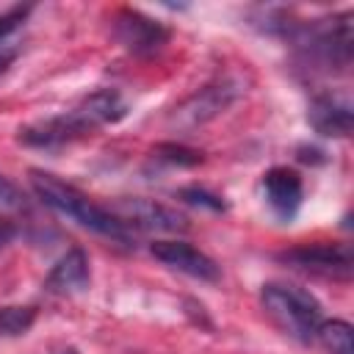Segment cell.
<instances>
[{"instance_id": "6da1fadb", "label": "cell", "mask_w": 354, "mask_h": 354, "mask_svg": "<svg viewBox=\"0 0 354 354\" xmlns=\"http://www.w3.org/2000/svg\"><path fill=\"white\" fill-rule=\"evenodd\" d=\"M124 113H127V105L119 97V91L102 88V91L88 94L86 100H80L72 111H66L61 116H50V119L22 127L19 141L25 147H36V149H55L75 138H83L86 133H91L102 124L119 122Z\"/></svg>"}, {"instance_id": "7a4b0ae2", "label": "cell", "mask_w": 354, "mask_h": 354, "mask_svg": "<svg viewBox=\"0 0 354 354\" xmlns=\"http://www.w3.org/2000/svg\"><path fill=\"white\" fill-rule=\"evenodd\" d=\"M30 185H33L36 196H39L47 207H53L55 213L69 216V218L77 221L80 227H86V230H91V232H97V235H102V238H108V241H113V243L133 246L136 232H133L119 216H113L108 207L94 205L83 191H77L75 185L64 183L61 177H55V174H50V171L33 169V171H30Z\"/></svg>"}, {"instance_id": "3957f363", "label": "cell", "mask_w": 354, "mask_h": 354, "mask_svg": "<svg viewBox=\"0 0 354 354\" xmlns=\"http://www.w3.org/2000/svg\"><path fill=\"white\" fill-rule=\"evenodd\" d=\"M301 58L307 66L321 72H346L351 66V14L343 11L329 19H315L310 25H301L290 30Z\"/></svg>"}, {"instance_id": "277c9868", "label": "cell", "mask_w": 354, "mask_h": 354, "mask_svg": "<svg viewBox=\"0 0 354 354\" xmlns=\"http://www.w3.org/2000/svg\"><path fill=\"white\" fill-rule=\"evenodd\" d=\"M266 315L293 340L310 343L315 340V332L321 326V304L313 293L296 285H279L268 282L260 293Z\"/></svg>"}, {"instance_id": "5b68a950", "label": "cell", "mask_w": 354, "mask_h": 354, "mask_svg": "<svg viewBox=\"0 0 354 354\" xmlns=\"http://www.w3.org/2000/svg\"><path fill=\"white\" fill-rule=\"evenodd\" d=\"M279 260L290 263L299 271L329 277V279H348L351 277V246L348 243H313L296 246L279 254Z\"/></svg>"}, {"instance_id": "8992f818", "label": "cell", "mask_w": 354, "mask_h": 354, "mask_svg": "<svg viewBox=\"0 0 354 354\" xmlns=\"http://www.w3.org/2000/svg\"><path fill=\"white\" fill-rule=\"evenodd\" d=\"M238 94H241V83H235V80H218V83H210V86L199 88L196 94H191L183 105L174 108V113H171V124L183 127V130H194L196 124L210 122V119L218 116L227 105H232Z\"/></svg>"}, {"instance_id": "52a82bcc", "label": "cell", "mask_w": 354, "mask_h": 354, "mask_svg": "<svg viewBox=\"0 0 354 354\" xmlns=\"http://www.w3.org/2000/svg\"><path fill=\"white\" fill-rule=\"evenodd\" d=\"M113 36L133 55H152L169 41V30L136 8H119L113 14Z\"/></svg>"}, {"instance_id": "ba28073f", "label": "cell", "mask_w": 354, "mask_h": 354, "mask_svg": "<svg viewBox=\"0 0 354 354\" xmlns=\"http://www.w3.org/2000/svg\"><path fill=\"white\" fill-rule=\"evenodd\" d=\"M113 216H119L133 232L141 230V232H185L188 230V221L160 205V202H152V199H122L111 207Z\"/></svg>"}, {"instance_id": "9c48e42d", "label": "cell", "mask_w": 354, "mask_h": 354, "mask_svg": "<svg viewBox=\"0 0 354 354\" xmlns=\"http://www.w3.org/2000/svg\"><path fill=\"white\" fill-rule=\"evenodd\" d=\"M149 252L163 266L180 271V274H188L194 279H202V282H218L221 279V268L216 266V260L185 241H155L149 246Z\"/></svg>"}, {"instance_id": "30bf717a", "label": "cell", "mask_w": 354, "mask_h": 354, "mask_svg": "<svg viewBox=\"0 0 354 354\" xmlns=\"http://www.w3.org/2000/svg\"><path fill=\"white\" fill-rule=\"evenodd\" d=\"M263 194H266V202L274 210V216L282 218V221H290L299 213L301 199H304L301 177L293 169H285V166L268 169L263 174Z\"/></svg>"}, {"instance_id": "8fae6325", "label": "cell", "mask_w": 354, "mask_h": 354, "mask_svg": "<svg viewBox=\"0 0 354 354\" xmlns=\"http://www.w3.org/2000/svg\"><path fill=\"white\" fill-rule=\"evenodd\" d=\"M88 285V257L83 249H69L47 274L44 290L53 296H72Z\"/></svg>"}, {"instance_id": "7c38bea8", "label": "cell", "mask_w": 354, "mask_h": 354, "mask_svg": "<svg viewBox=\"0 0 354 354\" xmlns=\"http://www.w3.org/2000/svg\"><path fill=\"white\" fill-rule=\"evenodd\" d=\"M307 122L313 124L315 133L329 136V138H343L351 133V105L340 97L321 94L310 102Z\"/></svg>"}, {"instance_id": "4fadbf2b", "label": "cell", "mask_w": 354, "mask_h": 354, "mask_svg": "<svg viewBox=\"0 0 354 354\" xmlns=\"http://www.w3.org/2000/svg\"><path fill=\"white\" fill-rule=\"evenodd\" d=\"M28 14H30V6H17L0 17V75L14 64V58L25 47Z\"/></svg>"}, {"instance_id": "5bb4252c", "label": "cell", "mask_w": 354, "mask_h": 354, "mask_svg": "<svg viewBox=\"0 0 354 354\" xmlns=\"http://www.w3.org/2000/svg\"><path fill=\"white\" fill-rule=\"evenodd\" d=\"M315 337L324 343V348L329 354H354L351 326L346 321H321Z\"/></svg>"}, {"instance_id": "9a60e30c", "label": "cell", "mask_w": 354, "mask_h": 354, "mask_svg": "<svg viewBox=\"0 0 354 354\" xmlns=\"http://www.w3.org/2000/svg\"><path fill=\"white\" fill-rule=\"evenodd\" d=\"M36 321L33 307H0V337H17L25 335Z\"/></svg>"}, {"instance_id": "2e32d148", "label": "cell", "mask_w": 354, "mask_h": 354, "mask_svg": "<svg viewBox=\"0 0 354 354\" xmlns=\"http://www.w3.org/2000/svg\"><path fill=\"white\" fill-rule=\"evenodd\" d=\"M25 194L6 177V174H0V213L3 216H11V213H19V210H25Z\"/></svg>"}, {"instance_id": "e0dca14e", "label": "cell", "mask_w": 354, "mask_h": 354, "mask_svg": "<svg viewBox=\"0 0 354 354\" xmlns=\"http://www.w3.org/2000/svg\"><path fill=\"white\" fill-rule=\"evenodd\" d=\"M158 158H163L166 163H174V166H196L202 160V152L180 147V144H160L158 147Z\"/></svg>"}, {"instance_id": "ac0fdd59", "label": "cell", "mask_w": 354, "mask_h": 354, "mask_svg": "<svg viewBox=\"0 0 354 354\" xmlns=\"http://www.w3.org/2000/svg\"><path fill=\"white\" fill-rule=\"evenodd\" d=\"M180 196H183L185 202H191V205H202V207H210V210H224L221 196L207 194L205 188H183V191H180Z\"/></svg>"}, {"instance_id": "d6986e66", "label": "cell", "mask_w": 354, "mask_h": 354, "mask_svg": "<svg viewBox=\"0 0 354 354\" xmlns=\"http://www.w3.org/2000/svg\"><path fill=\"white\" fill-rule=\"evenodd\" d=\"M11 238H14V227H11L8 221H0V249H3Z\"/></svg>"}]
</instances>
